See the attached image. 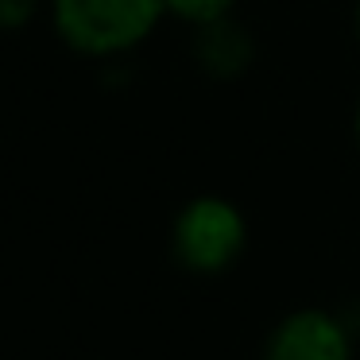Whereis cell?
Returning a JSON list of instances; mask_svg holds the SVG:
<instances>
[{
    "label": "cell",
    "instance_id": "ba28073f",
    "mask_svg": "<svg viewBox=\"0 0 360 360\" xmlns=\"http://www.w3.org/2000/svg\"><path fill=\"white\" fill-rule=\"evenodd\" d=\"M352 27H356V39H360V0H356V8H352Z\"/></svg>",
    "mask_w": 360,
    "mask_h": 360
},
{
    "label": "cell",
    "instance_id": "3957f363",
    "mask_svg": "<svg viewBox=\"0 0 360 360\" xmlns=\"http://www.w3.org/2000/svg\"><path fill=\"white\" fill-rule=\"evenodd\" d=\"M356 341L341 310L298 306L267 329L259 360H356Z\"/></svg>",
    "mask_w": 360,
    "mask_h": 360
},
{
    "label": "cell",
    "instance_id": "5b68a950",
    "mask_svg": "<svg viewBox=\"0 0 360 360\" xmlns=\"http://www.w3.org/2000/svg\"><path fill=\"white\" fill-rule=\"evenodd\" d=\"M163 4H167V16L182 20L186 27H202L210 20L236 12V0H163Z\"/></svg>",
    "mask_w": 360,
    "mask_h": 360
},
{
    "label": "cell",
    "instance_id": "52a82bcc",
    "mask_svg": "<svg viewBox=\"0 0 360 360\" xmlns=\"http://www.w3.org/2000/svg\"><path fill=\"white\" fill-rule=\"evenodd\" d=\"M352 136L360 143V94H356V105H352Z\"/></svg>",
    "mask_w": 360,
    "mask_h": 360
},
{
    "label": "cell",
    "instance_id": "6da1fadb",
    "mask_svg": "<svg viewBox=\"0 0 360 360\" xmlns=\"http://www.w3.org/2000/svg\"><path fill=\"white\" fill-rule=\"evenodd\" d=\"M163 0H51L55 35L82 58L117 63L155 35Z\"/></svg>",
    "mask_w": 360,
    "mask_h": 360
},
{
    "label": "cell",
    "instance_id": "8992f818",
    "mask_svg": "<svg viewBox=\"0 0 360 360\" xmlns=\"http://www.w3.org/2000/svg\"><path fill=\"white\" fill-rule=\"evenodd\" d=\"M43 0H0V32H24Z\"/></svg>",
    "mask_w": 360,
    "mask_h": 360
},
{
    "label": "cell",
    "instance_id": "277c9868",
    "mask_svg": "<svg viewBox=\"0 0 360 360\" xmlns=\"http://www.w3.org/2000/svg\"><path fill=\"white\" fill-rule=\"evenodd\" d=\"M190 51H194L198 70L213 82H236L240 74L252 70V63H256V39H252L248 24L236 20V12L194 27Z\"/></svg>",
    "mask_w": 360,
    "mask_h": 360
},
{
    "label": "cell",
    "instance_id": "7a4b0ae2",
    "mask_svg": "<svg viewBox=\"0 0 360 360\" xmlns=\"http://www.w3.org/2000/svg\"><path fill=\"white\" fill-rule=\"evenodd\" d=\"M248 248V217L225 194H198L174 213L171 256L190 275H225Z\"/></svg>",
    "mask_w": 360,
    "mask_h": 360
}]
</instances>
